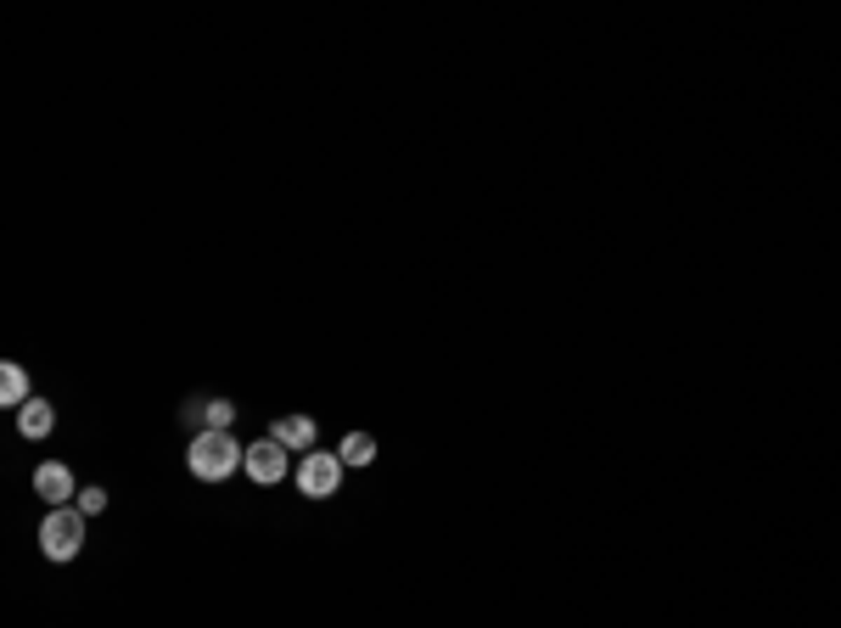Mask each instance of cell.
<instances>
[{
    "label": "cell",
    "mask_w": 841,
    "mask_h": 628,
    "mask_svg": "<svg viewBox=\"0 0 841 628\" xmlns=\"http://www.w3.org/2000/svg\"><path fill=\"white\" fill-rule=\"evenodd\" d=\"M186 460H191V471H197L202 483H225L236 466H247V449L230 438V432H197Z\"/></svg>",
    "instance_id": "obj_1"
},
{
    "label": "cell",
    "mask_w": 841,
    "mask_h": 628,
    "mask_svg": "<svg viewBox=\"0 0 841 628\" xmlns=\"http://www.w3.org/2000/svg\"><path fill=\"white\" fill-rule=\"evenodd\" d=\"M79 544H85V511L57 505V511L45 516V528H40V550L51 561H73L79 556Z\"/></svg>",
    "instance_id": "obj_2"
},
{
    "label": "cell",
    "mask_w": 841,
    "mask_h": 628,
    "mask_svg": "<svg viewBox=\"0 0 841 628\" xmlns=\"http://www.w3.org/2000/svg\"><path fill=\"white\" fill-rule=\"evenodd\" d=\"M343 483V455H326V449H309L298 466V494L303 500H331Z\"/></svg>",
    "instance_id": "obj_3"
},
{
    "label": "cell",
    "mask_w": 841,
    "mask_h": 628,
    "mask_svg": "<svg viewBox=\"0 0 841 628\" xmlns=\"http://www.w3.org/2000/svg\"><path fill=\"white\" fill-rule=\"evenodd\" d=\"M34 494H40V500L51 505V511H57V505H68L73 494H79V488H73V471H68V466L45 460V466H34Z\"/></svg>",
    "instance_id": "obj_4"
},
{
    "label": "cell",
    "mask_w": 841,
    "mask_h": 628,
    "mask_svg": "<svg viewBox=\"0 0 841 628\" xmlns=\"http://www.w3.org/2000/svg\"><path fill=\"white\" fill-rule=\"evenodd\" d=\"M247 477L253 483H281L286 477V449L275 438H264V443H253L247 449Z\"/></svg>",
    "instance_id": "obj_5"
},
{
    "label": "cell",
    "mask_w": 841,
    "mask_h": 628,
    "mask_svg": "<svg viewBox=\"0 0 841 628\" xmlns=\"http://www.w3.org/2000/svg\"><path fill=\"white\" fill-rule=\"evenodd\" d=\"M270 438L281 443V449H309V443H314V421H309V415H281V421L270 427Z\"/></svg>",
    "instance_id": "obj_6"
},
{
    "label": "cell",
    "mask_w": 841,
    "mask_h": 628,
    "mask_svg": "<svg viewBox=\"0 0 841 628\" xmlns=\"http://www.w3.org/2000/svg\"><path fill=\"white\" fill-rule=\"evenodd\" d=\"M51 427H57V410H51L45 399H29L23 410H17V432H23V438H45Z\"/></svg>",
    "instance_id": "obj_7"
},
{
    "label": "cell",
    "mask_w": 841,
    "mask_h": 628,
    "mask_svg": "<svg viewBox=\"0 0 841 628\" xmlns=\"http://www.w3.org/2000/svg\"><path fill=\"white\" fill-rule=\"evenodd\" d=\"M230 415H236V404H225V399H197L191 404V421H202V432H230Z\"/></svg>",
    "instance_id": "obj_8"
},
{
    "label": "cell",
    "mask_w": 841,
    "mask_h": 628,
    "mask_svg": "<svg viewBox=\"0 0 841 628\" xmlns=\"http://www.w3.org/2000/svg\"><path fill=\"white\" fill-rule=\"evenodd\" d=\"M34 393H29V376H23V365H0V404H12V410H23Z\"/></svg>",
    "instance_id": "obj_9"
},
{
    "label": "cell",
    "mask_w": 841,
    "mask_h": 628,
    "mask_svg": "<svg viewBox=\"0 0 841 628\" xmlns=\"http://www.w3.org/2000/svg\"><path fill=\"white\" fill-rule=\"evenodd\" d=\"M365 460H376V438L371 432H348L343 438V466H365Z\"/></svg>",
    "instance_id": "obj_10"
},
{
    "label": "cell",
    "mask_w": 841,
    "mask_h": 628,
    "mask_svg": "<svg viewBox=\"0 0 841 628\" xmlns=\"http://www.w3.org/2000/svg\"><path fill=\"white\" fill-rule=\"evenodd\" d=\"M79 511L101 516V511H107V488H79Z\"/></svg>",
    "instance_id": "obj_11"
}]
</instances>
